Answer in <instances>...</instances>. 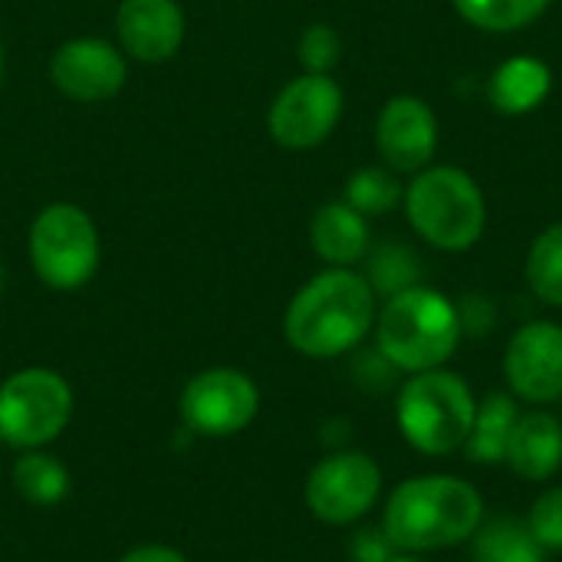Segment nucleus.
<instances>
[{
    "mask_svg": "<svg viewBox=\"0 0 562 562\" xmlns=\"http://www.w3.org/2000/svg\"><path fill=\"white\" fill-rule=\"evenodd\" d=\"M524 481H547L562 468V422L550 412H527L517 418L507 458Z\"/></svg>",
    "mask_w": 562,
    "mask_h": 562,
    "instance_id": "2eb2a0df",
    "label": "nucleus"
},
{
    "mask_svg": "<svg viewBox=\"0 0 562 562\" xmlns=\"http://www.w3.org/2000/svg\"><path fill=\"white\" fill-rule=\"evenodd\" d=\"M49 79L76 102H102L125 86V56L105 40H69L53 53Z\"/></svg>",
    "mask_w": 562,
    "mask_h": 562,
    "instance_id": "ddd939ff",
    "label": "nucleus"
},
{
    "mask_svg": "<svg viewBox=\"0 0 562 562\" xmlns=\"http://www.w3.org/2000/svg\"><path fill=\"white\" fill-rule=\"evenodd\" d=\"M342 53V40L333 26L326 23H313L303 36H300V63L306 72H319L329 76V69L339 63Z\"/></svg>",
    "mask_w": 562,
    "mask_h": 562,
    "instance_id": "393cba45",
    "label": "nucleus"
},
{
    "mask_svg": "<svg viewBox=\"0 0 562 562\" xmlns=\"http://www.w3.org/2000/svg\"><path fill=\"white\" fill-rule=\"evenodd\" d=\"M402 204L415 234L438 250L458 254L484 237L487 227L484 191L468 171L454 165H435L418 171Z\"/></svg>",
    "mask_w": 562,
    "mask_h": 562,
    "instance_id": "20e7f679",
    "label": "nucleus"
},
{
    "mask_svg": "<svg viewBox=\"0 0 562 562\" xmlns=\"http://www.w3.org/2000/svg\"><path fill=\"white\" fill-rule=\"evenodd\" d=\"M402 201H405V188L392 168H379V165L359 168L346 184V204L356 207L362 217L392 214Z\"/></svg>",
    "mask_w": 562,
    "mask_h": 562,
    "instance_id": "4be33fe9",
    "label": "nucleus"
},
{
    "mask_svg": "<svg viewBox=\"0 0 562 562\" xmlns=\"http://www.w3.org/2000/svg\"><path fill=\"white\" fill-rule=\"evenodd\" d=\"M382 494V471L362 451H346L319 461L306 481V507L316 520L346 527L362 520Z\"/></svg>",
    "mask_w": 562,
    "mask_h": 562,
    "instance_id": "6e6552de",
    "label": "nucleus"
},
{
    "mask_svg": "<svg viewBox=\"0 0 562 562\" xmlns=\"http://www.w3.org/2000/svg\"><path fill=\"white\" fill-rule=\"evenodd\" d=\"M72 392L49 369H23L0 385V441L43 448L69 425Z\"/></svg>",
    "mask_w": 562,
    "mask_h": 562,
    "instance_id": "0eeeda50",
    "label": "nucleus"
},
{
    "mask_svg": "<svg viewBox=\"0 0 562 562\" xmlns=\"http://www.w3.org/2000/svg\"><path fill=\"white\" fill-rule=\"evenodd\" d=\"M481 520L484 501L468 481L425 474L392 491L382 530L398 553H435L471 540Z\"/></svg>",
    "mask_w": 562,
    "mask_h": 562,
    "instance_id": "f03ea898",
    "label": "nucleus"
},
{
    "mask_svg": "<svg viewBox=\"0 0 562 562\" xmlns=\"http://www.w3.org/2000/svg\"><path fill=\"white\" fill-rule=\"evenodd\" d=\"M310 244L326 263L349 267L369 254V217L346 201H329L310 221Z\"/></svg>",
    "mask_w": 562,
    "mask_h": 562,
    "instance_id": "dca6fc26",
    "label": "nucleus"
},
{
    "mask_svg": "<svg viewBox=\"0 0 562 562\" xmlns=\"http://www.w3.org/2000/svg\"><path fill=\"white\" fill-rule=\"evenodd\" d=\"M260 408L257 385L237 369H207L181 392V418L191 431L207 438H231L244 431Z\"/></svg>",
    "mask_w": 562,
    "mask_h": 562,
    "instance_id": "9d476101",
    "label": "nucleus"
},
{
    "mask_svg": "<svg viewBox=\"0 0 562 562\" xmlns=\"http://www.w3.org/2000/svg\"><path fill=\"white\" fill-rule=\"evenodd\" d=\"M375 148L392 171H425L438 148V119L431 105L418 95L389 99L375 122Z\"/></svg>",
    "mask_w": 562,
    "mask_h": 562,
    "instance_id": "f8f14e48",
    "label": "nucleus"
},
{
    "mask_svg": "<svg viewBox=\"0 0 562 562\" xmlns=\"http://www.w3.org/2000/svg\"><path fill=\"white\" fill-rule=\"evenodd\" d=\"M504 375L517 398L550 405L562 398V326L550 319L514 333L504 356Z\"/></svg>",
    "mask_w": 562,
    "mask_h": 562,
    "instance_id": "9b49d317",
    "label": "nucleus"
},
{
    "mask_svg": "<svg viewBox=\"0 0 562 562\" xmlns=\"http://www.w3.org/2000/svg\"><path fill=\"white\" fill-rule=\"evenodd\" d=\"M527 527L543 550H562V487H550L533 501Z\"/></svg>",
    "mask_w": 562,
    "mask_h": 562,
    "instance_id": "a878e982",
    "label": "nucleus"
},
{
    "mask_svg": "<svg viewBox=\"0 0 562 562\" xmlns=\"http://www.w3.org/2000/svg\"><path fill=\"white\" fill-rule=\"evenodd\" d=\"M550 86H553V72L543 59L510 56L494 69L487 82V95L501 115H527L537 105H543V99L550 95Z\"/></svg>",
    "mask_w": 562,
    "mask_h": 562,
    "instance_id": "f3484780",
    "label": "nucleus"
},
{
    "mask_svg": "<svg viewBox=\"0 0 562 562\" xmlns=\"http://www.w3.org/2000/svg\"><path fill=\"white\" fill-rule=\"evenodd\" d=\"M458 319H461V333L481 336V333H487L494 326V303L484 300V296H477V293H471V296L461 300Z\"/></svg>",
    "mask_w": 562,
    "mask_h": 562,
    "instance_id": "bb28decb",
    "label": "nucleus"
},
{
    "mask_svg": "<svg viewBox=\"0 0 562 562\" xmlns=\"http://www.w3.org/2000/svg\"><path fill=\"white\" fill-rule=\"evenodd\" d=\"M349 553L356 562H389L398 550L392 547L385 530H362V533H356Z\"/></svg>",
    "mask_w": 562,
    "mask_h": 562,
    "instance_id": "cd10ccee",
    "label": "nucleus"
},
{
    "mask_svg": "<svg viewBox=\"0 0 562 562\" xmlns=\"http://www.w3.org/2000/svg\"><path fill=\"white\" fill-rule=\"evenodd\" d=\"M474 562H543L547 550L530 533L527 520L517 517H491L471 537Z\"/></svg>",
    "mask_w": 562,
    "mask_h": 562,
    "instance_id": "6ab92c4d",
    "label": "nucleus"
},
{
    "mask_svg": "<svg viewBox=\"0 0 562 562\" xmlns=\"http://www.w3.org/2000/svg\"><path fill=\"white\" fill-rule=\"evenodd\" d=\"M517 418H520V408L507 392H491L484 402H477L474 425L464 445L468 458L474 464H501L507 458V445H510Z\"/></svg>",
    "mask_w": 562,
    "mask_h": 562,
    "instance_id": "a211bd4d",
    "label": "nucleus"
},
{
    "mask_svg": "<svg viewBox=\"0 0 562 562\" xmlns=\"http://www.w3.org/2000/svg\"><path fill=\"white\" fill-rule=\"evenodd\" d=\"M30 260L53 290H79L99 267V234L76 204H49L30 227Z\"/></svg>",
    "mask_w": 562,
    "mask_h": 562,
    "instance_id": "423d86ee",
    "label": "nucleus"
},
{
    "mask_svg": "<svg viewBox=\"0 0 562 562\" xmlns=\"http://www.w3.org/2000/svg\"><path fill=\"white\" fill-rule=\"evenodd\" d=\"M454 10L487 33H514L547 13L553 0H451Z\"/></svg>",
    "mask_w": 562,
    "mask_h": 562,
    "instance_id": "aec40b11",
    "label": "nucleus"
},
{
    "mask_svg": "<svg viewBox=\"0 0 562 562\" xmlns=\"http://www.w3.org/2000/svg\"><path fill=\"white\" fill-rule=\"evenodd\" d=\"M527 283L547 306H562V224L547 227L527 254Z\"/></svg>",
    "mask_w": 562,
    "mask_h": 562,
    "instance_id": "5701e85b",
    "label": "nucleus"
},
{
    "mask_svg": "<svg viewBox=\"0 0 562 562\" xmlns=\"http://www.w3.org/2000/svg\"><path fill=\"white\" fill-rule=\"evenodd\" d=\"M13 484L26 501L49 507L69 494V471L49 454H26L13 468Z\"/></svg>",
    "mask_w": 562,
    "mask_h": 562,
    "instance_id": "b1692460",
    "label": "nucleus"
},
{
    "mask_svg": "<svg viewBox=\"0 0 562 562\" xmlns=\"http://www.w3.org/2000/svg\"><path fill=\"white\" fill-rule=\"evenodd\" d=\"M398 428L422 454H454L468 445L474 425V392L454 372L431 369L412 375L398 392Z\"/></svg>",
    "mask_w": 562,
    "mask_h": 562,
    "instance_id": "39448f33",
    "label": "nucleus"
},
{
    "mask_svg": "<svg viewBox=\"0 0 562 562\" xmlns=\"http://www.w3.org/2000/svg\"><path fill=\"white\" fill-rule=\"evenodd\" d=\"M339 115H342V89L336 86V79L306 72L280 89V95L270 105L267 125L277 145L303 151L326 142L339 125Z\"/></svg>",
    "mask_w": 562,
    "mask_h": 562,
    "instance_id": "1a4fd4ad",
    "label": "nucleus"
},
{
    "mask_svg": "<svg viewBox=\"0 0 562 562\" xmlns=\"http://www.w3.org/2000/svg\"><path fill=\"white\" fill-rule=\"evenodd\" d=\"M115 30L132 59L165 63L184 40V13L175 0H122Z\"/></svg>",
    "mask_w": 562,
    "mask_h": 562,
    "instance_id": "4468645a",
    "label": "nucleus"
},
{
    "mask_svg": "<svg viewBox=\"0 0 562 562\" xmlns=\"http://www.w3.org/2000/svg\"><path fill=\"white\" fill-rule=\"evenodd\" d=\"M375 326V293L369 280L349 267L313 277L290 303L286 342L310 359H333L356 349Z\"/></svg>",
    "mask_w": 562,
    "mask_h": 562,
    "instance_id": "f257e3e1",
    "label": "nucleus"
},
{
    "mask_svg": "<svg viewBox=\"0 0 562 562\" xmlns=\"http://www.w3.org/2000/svg\"><path fill=\"white\" fill-rule=\"evenodd\" d=\"M366 280L375 296H395L422 283V257L405 244H382L369 254Z\"/></svg>",
    "mask_w": 562,
    "mask_h": 562,
    "instance_id": "412c9836",
    "label": "nucleus"
},
{
    "mask_svg": "<svg viewBox=\"0 0 562 562\" xmlns=\"http://www.w3.org/2000/svg\"><path fill=\"white\" fill-rule=\"evenodd\" d=\"M122 562H188L181 553L168 550V547H138L132 553H125Z\"/></svg>",
    "mask_w": 562,
    "mask_h": 562,
    "instance_id": "c85d7f7f",
    "label": "nucleus"
},
{
    "mask_svg": "<svg viewBox=\"0 0 562 562\" xmlns=\"http://www.w3.org/2000/svg\"><path fill=\"white\" fill-rule=\"evenodd\" d=\"M375 342L398 372L441 369L461 342L458 306L425 283L402 290L375 313Z\"/></svg>",
    "mask_w": 562,
    "mask_h": 562,
    "instance_id": "7ed1b4c3",
    "label": "nucleus"
},
{
    "mask_svg": "<svg viewBox=\"0 0 562 562\" xmlns=\"http://www.w3.org/2000/svg\"><path fill=\"white\" fill-rule=\"evenodd\" d=\"M389 562H425L422 557H415V553H395Z\"/></svg>",
    "mask_w": 562,
    "mask_h": 562,
    "instance_id": "c756f323",
    "label": "nucleus"
},
{
    "mask_svg": "<svg viewBox=\"0 0 562 562\" xmlns=\"http://www.w3.org/2000/svg\"><path fill=\"white\" fill-rule=\"evenodd\" d=\"M0 76H3V49H0Z\"/></svg>",
    "mask_w": 562,
    "mask_h": 562,
    "instance_id": "7c9ffc66",
    "label": "nucleus"
},
{
    "mask_svg": "<svg viewBox=\"0 0 562 562\" xmlns=\"http://www.w3.org/2000/svg\"><path fill=\"white\" fill-rule=\"evenodd\" d=\"M0 290H3V270H0Z\"/></svg>",
    "mask_w": 562,
    "mask_h": 562,
    "instance_id": "2f4dec72",
    "label": "nucleus"
}]
</instances>
